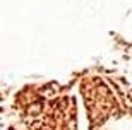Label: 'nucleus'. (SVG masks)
Segmentation results:
<instances>
[]
</instances>
